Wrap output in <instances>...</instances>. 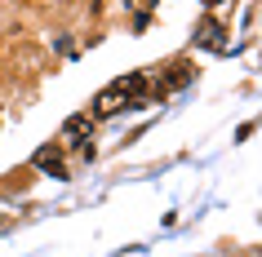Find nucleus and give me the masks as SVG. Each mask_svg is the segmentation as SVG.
Wrapping results in <instances>:
<instances>
[{"mask_svg":"<svg viewBox=\"0 0 262 257\" xmlns=\"http://www.w3.org/2000/svg\"><path fill=\"white\" fill-rule=\"evenodd\" d=\"M94 133V115H89V111H80V115H71L67 124H62V142H80V137H89Z\"/></svg>","mask_w":262,"mask_h":257,"instance_id":"f257e3e1","label":"nucleus"},{"mask_svg":"<svg viewBox=\"0 0 262 257\" xmlns=\"http://www.w3.org/2000/svg\"><path fill=\"white\" fill-rule=\"evenodd\" d=\"M36 169H45L49 177H67V164H62V151L58 147H40L36 151Z\"/></svg>","mask_w":262,"mask_h":257,"instance_id":"f03ea898","label":"nucleus"},{"mask_svg":"<svg viewBox=\"0 0 262 257\" xmlns=\"http://www.w3.org/2000/svg\"><path fill=\"white\" fill-rule=\"evenodd\" d=\"M124 107V94H120V84H111V89H102L94 102V115H116V111Z\"/></svg>","mask_w":262,"mask_h":257,"instance_id":"7ed1b4c3","label":"nucleus"},{"mask_svg":"<svg viewBox=\"0 0 262 257\" xmlns=\"http://www.w3.org/2000/svg\"><path fill=\"white\" fill-rule=\"evenodd\" d=\"M200 40H205V44H213V49H222V27H218V22H205Z\"/></svg>","mask_w":262,"mask_h":257,"instance_id":"20e7f679","label":"nucleus"},{"mask_svg":"<svg viewBox=\"0 0 262 257\" xmlns=\"http://www.w3.org/2000/svg\"><path fill=\"white\" fill-rule=\"evenodd\" d=\"M187 80H191V67H182V62H178V67H173V76H169V89H182Z\"/></svg>","mask_w":262,"mask_h":257,"instance_id":"39448f33","label":"nucleus"},{"mask_svg":"<svg viewBox=\"0 0 262 257\" xmlns=\"http://www.w3.org/2000/svg\"><path fill=\"white\" fill-rule=\"evenodd\" d=\"M205 5H222V0H205Z\"/></svg>","mask_w":262,"mask_h":257,"instance_id":"423d86ee","label":"nucleus"}]
</instances>
